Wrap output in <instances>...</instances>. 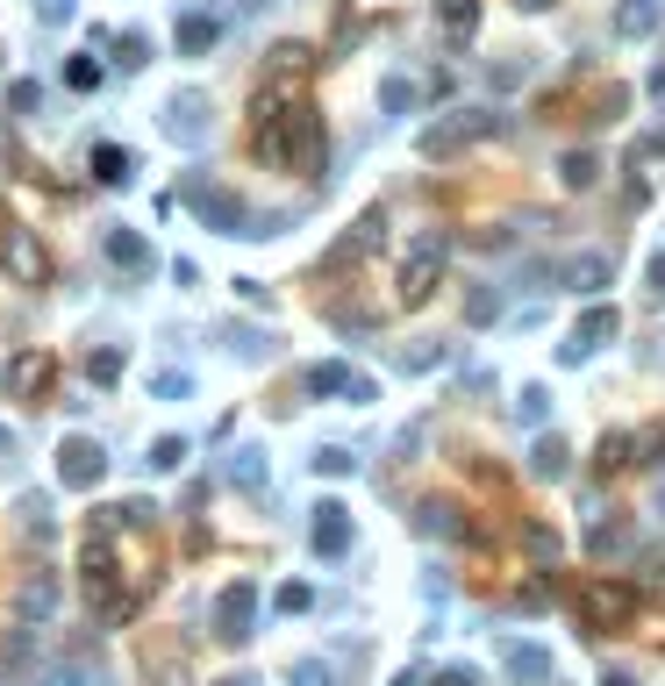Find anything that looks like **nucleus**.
Here are the masks:
<instances>
[{
  "label": "nucleus",
  "mask_w": 665,
  "mask_h": 686,
  "mask_svg": "<svg viewBox=\"0 0 665 686\" xmlns=\"http://www.w3.org/2000/svg\"><path fill=\"white\" fill-rule=\"evenodd\" d=\"M615 329H623V315H615L609 300H594V308H587L580 323L566 329V344H558V365H587L601 344H615Z\"/></svg>",
  "instance_id": "obj_3"
},
{
  "label": "nucleus",
  "mask_w": 665,
  "mask_h": 686,
  "mask_svg": "<svg viewBox=\"0 0 665 686\" xmlns=\"http://www.w3.org/2000/svg\"><path fill=\"white\" fill-rule=\"evenodd\" d=\"M408 101H415V86H408V80H387V108H394V115H401V108H408Z\"/></svg>",
  "instance_id": "obj_26"
},
{
  "label": "nucleus",
  "mask_w": 665,
  "mask_h": 686,
  "mask_svg": "<svg viewBox=\"0 0 665 686\" xmlns=\"http://www.w3.org/2000/svg\"><path fill=\"white\" fill-rule=\"evenodd\" d=\"M637 572H644V587H665V543H652V551H637Z\"/></svg>",
  "instance_id": "obj_22"
},
{
  "label": "nucleus",
  "mask_w": 665,
  "mask_h": 686,
  "mask_svg": "<svg viewBox=\"0 0 665 686\" xmlns=\"http://www.w3.org/2000/svg\"><path fill=\"white\" fill-rule=\"evenodd\" d=\"M444 257H451L444 236H422L415 251H408V265H401V308H422V300L436 294V279H444Z\"/></svg>",
  "instance_id": "obj_2"
},
{
  "label": "nucleus",
  "mask_w": 665,
  "mask_h": 686,
  "mask_svg": "<svg viewBox=\"0 0 665 686\" xmlns=\"http://www.w3.org/2000/svg\"><path fill=\"white\" fill-rule=\"evenodd\" d=\"M644 451H652V465H665V430H652V444H644Z\"/></svg>",
  "instance_id": "obj_28"
},
{
  "label": "nucleus",
  "mask_w": 665,
  "mask_h": 686,
  "mask_svg": "<svg viewBox=\"0 0 665 686\" xmlns=\"http://www.w3.org/2000/svg\"><path fill=\"white\" fill-rule=\"evenodd\" d=\"M522 543H530V558H537V566H558V529L530 523V529H522Z\"/></svg>",
  "instance_id": "obj_18"
},
{
  "label": "nucleus",
  "mask_w": 665,
  "mask_h": 686,
  "mask_svg": "<svg viewBox=\"0 0 665 686\" xmlns=\"http://www.w3.org/2000/svg\"><path fill=\"white\" fill-rule=\"evenodd\" d=\"M65 479L72 486H94L101 479V451L94 444H65Z\"/></svg>",
  "instance_id": "obj_15"
},
{
  "label": "nucleus",
  "mask_w": 665,
  "mask_h": 686,
  "mask_svg": "<svg viewBox=\"0 0 665 686\" xmlns=\"http://www.w3.org/2000/svg\"><path fill=\"white\" fill-rule=\"evenodd\" d=\"M415 523H422V537H465V523H458V508H451V500H422L415 508Z\"/></svg>",
  "instance_id": "obj_10"
},
{
  "label": "nucleus",
  "mask_w": 665,
  "mask_h": 686,
  "mask_svg": "<svg viewBox=\"0 0 665 686\" xmlns=\"http://www.w3.org/2000/svg\"><path fill=\"white\" fill-rule=\"evenodd\" d=\"M623 543H630V523H623V515H601V523L587 529V551H594V558H615Z\"/></svg>",
  "instance_id": "obj_12"
},
{
  "label": "nucleus",
  "mask_w": 665,
  "mask_h": 686,
  "mask_svg": "<svg viewBox=\"0 0 665 686\" xmlns=\"http://www.w3.org/2000/svg\"><path fill=\"white\" fill-rule=\"evenodd\" d=\"M251 601H258L251 587H230V593L215 601V622H222V636H251Z\"/></svg>",
  "instance_id": "obj_9"
},
{
  "label": "nucleus",
  "mask_w": 665,
  "mask_h": 686,
  "mask_svg": "<svg viewBox=\"0 0 665 686\" xmlns=\"http://www.w3.org/2000/svg\"><path fill=\"white\" fill-rule=\"evenodd\" d=\"M494 658L508 665V679H516V686H558V658L543 644H530V636H502Z\"/></svg>",
  "instance_id": "obj_4"
},
{
  "label": "nucleus",
  "mask_w": 665,
  "mask_h": 686,
  "mask_svg": "<svg viewBox=\"0 0 665 686\" xmlns=\"http://www.w3.org/2000/svg\"><path fill=\"white\" fill-rule=\"evenodd\" d=\"M179 43H187V51H201V43H215V22H187V29H179Z\"/></svg>",
  "instance_id": "obj_25"
},
{
  "label": "nucleus",
  "mask_w": 665,
  "mask_h": 686,
  "mask_svg": "<svg viewBox=\"0 0 665 686\" xmlns=\"http://www.w3.org/2000/svg\"><path fill=\"white\" fill-rule=\"evenodd\" d=\"M601 686H637V679H630V673H609V679H601Z\"/></svg>",
  "instance_id": "obj_29"
},
{
  "label": "nucleus",
  "mask_w": 665,
  "mask_h": 686,
  "mask_svg": "<svg viewBox=\"0 0 665 686\" xmlns=\"http://www.w3.org/2000/svg\"><path fill=\"white\" fill-rule=\"evenodd\" d=\"M8 257H14V272H22L29 286L43 279V251H36V236H29V229H14V236H8Z\"/></svg>",
  "instance_id": "obj_14"
},
{
  "label": "nucleus",
  "mask_w": 665,
  "mask_h": 686,
  "mask_svg": "<svg viewBox=\"0 0 665 686\" xmlns=\"http://www.w3.org/2000/svg\"><path fill=\"white\" fill-rule=\"evenodd\" d=\"M637 444H630V436H601V451H594V465L601 472H623V465H637V457H630Z\"/></svg>",
  "instance_id": "obj_17"
},
{
  "label": "nucleus",
  "mask_w": 665,
  "mask_h": 686,
  "mask_svg": "<svg viewBox=\"0 0 665 686\" xmlns=\"http://www.w3.org/2000/svg\"><path fill=\"white\" fill-rule=\"evenodd\" d=\"M609 279H615V257H609V251H580V257L566 265V286H572V294H587V300H594Z\"/></svg>",
  "instance_id": "obj_7"
},
{
  "label": "nucleus",
  "mask_w": 665,
  "mask_h": 686,
  "mask_svg": "<svg viewBox=\"0 0 665 686\" xmlns=\"http://www.w3.org/2000/svg\"><path fill=\"white\" fill-rule=\"evenodd\" d=\"M51 608H57V579H29V587H22V615L43 622Z\"/></svg>",
  "instance_id": "obj_16"
},
{
  "label": "nucleus",
  "mask_w": 665,
  "mask_h": 686,
  "mask_svg": "<svg viewBox=\"0 0 665 686\" xmlns=\"http://www.w3.org/2000/svg\"><path fill=\"white\" fill-rule=\"evenodd\" d=\"M637 587H630V579H594V587H580V622L587 630H630V622H637Z\"/></svg>",
  "instance_id": "obj_1"
},
{
  "label": "nucleus",
  "mask_w": 665,
  "mask_h": 686,
  "mask_svg": "<svg viewBox=\"0 0 665 686\" xmlns=\"http://www.w3.org/2000/svg\"><path fill=\"white\" fill-rule=\"evenodd\" d=\"M516 8H530V14H537V8H551V0H516Z\"/></svg>",
  "instance_id": "obj_30"
},
{
  "label": "nucleus",
  "mask_w": 665,
  "mask_h": 686,
  "mask_svg": "<svg viewBox=\"0 0 665 686\" xmlns=\"http://www.w3.org/2000/svg\"><path fill=\"white\" fill-rule=\"evenodd\" d=\"M558 179H566L572 193H587L601 179V158H594V150H566V158H558Z\"/></svg>",
  "instance_id": "obj_13"
},
{
  "label": "nucleus",
  "mask_w": 665,
  "mask_h": 686,
  "mask_svg": "<svg viewBox=\"0 0 665 686\" xmlns=\"http://www.w3.org/2000/svg\"><path fill=\"white\" fill-rule=\"evenodd\" d=\"M658 22H665V0H623L609 29H615L623 43H644V36H658Z\"/></svg>",
  "instance_id": "obj_6"
},
{
  "label": "nucleus",
  "mask_w": 665,
  "mask_h": 686,
  "mask_svg": "<svg viewBox=\"0 0 665 686\" xmlns=\"http://www.w3.org/2000/svg\"><path fill=\"white\" fill-rule=\"evenodd\" d=\"M658 515H665V479H658Z\"/></svg>",
  "instance_id": "obj_31"
},
{
  "label": "nucleus",
  "mask_w": 665,
  "mask_h": 686,
  "mask_svg": "<svg viewBox=\"0 0 665 686\" xmlns=\"http://www.w3.org/2000/svg\"><path fill=\"white\" fill-rule=\"evenodd\" d=\"M43 372H51V358H43V350H29V358L14 365L8 379H14V387H22V393H36V387H43Z\"/></svg>",
  "instance_id": "obj_19"
},
{
  "label": "nucleus",
  "mask_w": 665,
  "mask_h": 686,
  "mask_svg": "<svg viewBox=\"0 0 665 686\" xmlns=\"http://www.w3.org/2000/svg\"><path fill=\"white\" fill-rule=\"evenodd\" d=\"M94 172H101V179H129V150H115V144L94 150Z\"/></svg>",
  "instance_id": "obj_20"
},
{
  "label": "nucleus",
  "mask_w": 665,
  "mask_h": 686,
  "mask_svg": "<svg viewBox=\"0 0 665 686\" xmlns=\"http://www.w3.org/2000/svg\"><path fill=\"white\" fill-rule=\"evenodd\" d=\"M436 8H444L451 36H465V29H473V8H479V0H436Z\"/></svg>",
  "instance_id": "obj_21"
},
{
  "label": "nucleus",
  "mask_w": 665,
  "mask_h": 686,
  "mask_svg": "<svg viewBox=\"0 0 665 686\" xmlns=\"http://www.w3.org/2000/svg\"><path fill=\"white\" fill-rule=\"evenodd\" d=\"M530 472H537V479H566V472H572V451L558 444V436H537V451H530Z\"/></svg>",
  "instance_id": "obj_11"
},
{
  "label": "nucleus",
  "mask_w": 665,
  "mask_h": 686,
  "mask_svg": "<svg viewBox=\"0 0 665 686\" xmlns=\"http://www.w3.org/2000/svg\"><path fill=\"white\" fill-rule=\"evenodd\" d=\"M465 315H473V323H494V315H502V294H473V300H465Z\"/></svg>",
  "instance_id": "obj_23"
},
{
  "label": "nucleus",
  "mask_w": 665,
  "mask_h": 686,
  "mask_svg": "<svg viewBox=\"0 0 665 686\" xmlns=\"http://www.w3.org/2000/svg\"><path fill=\"white\" fill-rule=\"evenodd\" d=\"M315 551H323V558H344V551H351V515H344L337 500H323V508H315Z\"/></svg>",
  "instance_id": "obj_8"
},
{
  "label": "nucleus",
  "mask_w": 665,
  "mask_h": 686,
  "mask_svg": "<svg viewBox=\"0 0 665 686\" xmlns=\"http://www.w3.org/2000/svg\"><path fill=\"white\" fill-rule=\"evenodd\" d=\"M644 279H652V294H665V251H652V265H644Z\"/></svg>",
  "instance_id": "obj_27"
},
{
  "label": "nucleus",
  "mask_w": 665,
  "mask_h": 686,
  "mask_svg": "<svg viewBox=\"0 0 665 686\" xmlns=\"http://www.w3.org/2000/svg\"><path fill=\"white\" fill-rule=\"evenodd\" d=\"M479 136H494V115L487 108H458L451 122H436V129L422 136V158H451V150L479 144Z\"/></svg>",
  "instance_id": "obj_5"
},
{
  "label": "nucleus",
  "mask_w": 665,
  "mask_h": 686,
  "mask_svg": "<svg viewBox=\"0 0 665 686\" xmlns=\"http://www.w3.org/2000/svg\"><path fill=\"white\" fill-rule=\"evenodd\" d=\"M430 686H479V673H473V665H444Z\"/></svg>",
  "instance_id": "obj_24"
}]
</instances>
